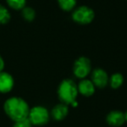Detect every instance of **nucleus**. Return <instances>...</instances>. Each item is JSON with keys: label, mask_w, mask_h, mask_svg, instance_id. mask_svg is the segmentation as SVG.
Segmentation results:
<instances>
[{"label": "nucleus", "mask_w": 127, "mask_h": 127, "mask_svg": "<svg viewBox=\"0 0 127 127\" xmlns=\"http://www.w3.org/2000/svg\"><path fill=\"white\" fill-rule=\"evenodd\" d=\"M5 113L14 122L28 118L30 108L23 98L18 97H10L5 101L4 105Z\"/></svg>", "instance_id": "1"}, {"label": "nucleus", "mask_w": 127, "mask_h": 127, "mask_svg": "<svg viewBox=\"0 0 127 127\" xmlns=\"http://www.w3.org/2000/svg\"><path fill=\"white\" fill-rule=\"evenodd\" d=\"M78 86L71 79H64L58 87V96L64 104H72L78 96Z\"/></svg>", "instance_id": "2"}, {"label": "nucleus", "mask_w": 127, "mask_h": 127, "mask_svg": "<svg viewBox=\"0 0 127 127\" xmlns=\"http://www.w3.org/2000/svg\"><path fill=\"white\" fill-rule=\"evenodd\" d=\"M50 114L47 109L43 106H35L29 111L28 119L32 125H44L49 121Z\"/></svg>", "instance_id": "3"}, {"label": "nucleus", "mask_w": 127, "mask_h": 127, "mask_svg": "<svg viewBox=\"0 0 127 127\" xmlns=\"http://www.w3.org/2000/svg\"><path fill=\"white\" fill-rule=\"evenodd\" d=\"M72 18L75 22L81 25L90 24L94 18V11L87 6H80L74 11Z\"/></svg>", "instance_id": "4"}, {"label": "nucleus", "mask_w": 127, "mask_h": 127, "mask_svg": "<svg viewBox=\"0 0 127 127\" xmlns=\"http://www.w3.org/2000/svg\"><path fill=\"white\" fill-rule=\"evenodd\" d=\"M91 71V62L85 57H81L76 60L73 66L74 75L78 78H85Z\"/></svg>", "instance_id": "5"}, {"label": "nucleus", "mask_w": 127, "mask_h": 127, "mask_svg": "<svg viewBox=\"0 0 127 127\" xmlns=\"http://www.w3.org/2000/svg\"><path fill=\"white\" fill-rule=\"evenodd\" d=\"M92 83L98 88H104L108 83V75L104 70L96 69L92 73Z\"/></svg>", "instance_id": "6"}, {"label": "nucleus", "mask_w": 127, "mask_h": 127, "mask_svg": "<svg viewBox=\"0 0 127 127\" xmlns=\"http://www.w3.org/2000/svg\"><path fill=\"white\" fill-rule=\"evenodd\" d=\"M14 85L13 78L7 72L1 71L0 72V92L6 93L9 92Z\"/></svg>", "instance_id": "7"}, {"label": "nucleus", "mask_w": 127, "mask_h": 127, "mask_svg": "<svg viewBox=\"0 0 127 127\" xmlns=\"http://www.w3.org/2000/svg\"><path fill=\"white\" fill-rule=\"evenodd\" d=\"M125 121V113L118 111H113L108 114L107 116V122L111 126H120Z\"/></svg>", "instance_id": "8"}, {"label": "nucleus", "mask_w": 127, "mask_h": 127, "mask_svg": "<svg viewBox=\"0 0 127 127\" xmlns=\"http://www.w3.org/2000/svg\"><path fill=\"white\" fill-rule=\"evenodd\" d=\"M78 90L82 95L89 97L92 96L95 92V85L91 80L84 79L78 85Z\"/></svg>", "instance_id": "9"}, {"label": "nucleus", "mask_w": 127, "mask_h": 127, "mask_svg": "<svg viewBox=\"0 0 127 127\" xmlns=\"http://www.w3.org/2000/svg\"><path fill=\"white\" fill-rule=\"evenodd\" d=\"M68 107L65 104H57L52 110V116L56 120H62L68 114Z\"/></svg>", "instance_id": "10"}, {"label": "nucleus", "mask_w": 127, "mask_h": 127, "mask_svg": "<svg viewBox=\"0 0 127 127\" xmlns=\"http://www.w3.org/2000/svg\"><path fill=\"white\" fill-rule=\"evenodd\" d=\"M124 78L121 74L119 73H116V74H113L111 78V86L114 89H117L118 87H120L123 84Z\"/></svg>", "instance_id": "11"}, {"label": "nucleus", "mask_w": 127, "mask_h": 127, "mask_svg": "<svg viewBox=\"0 0 127 127\" xmlns=\"http://www.w3.org/2000/svg\"><path fill=\"white\" fill-rule=\"evenodd\" d=\"M11 19V15L7 9L4 6L0 4V24L4 25L10 21Z\"/></svg>", "instance_id": "12"}, {"label": "nucleus", "mask_w": 127, "mask_h": 127, "mask_svg": "<svg viewBox=\"0 0 127 127\" xmlns=\"http://www.w3.org/2000/svg\"><path fill=\"white\" fill-rule=\"evenodd\" d=\"M60 7L64 11H71L76 5V0H58Z\"/></svg>", "instance_id": "13"}, {"label": "nucleus", "mask_w": 127, "mask_h": 127, "mask_svg": "<svg viewBox=\"0 0 127 127\" xmlns=\"http://www.w3.org/2000/svg\"><path fill=\"white\" fill-rule=\"evenodd\" d=\"M25 1L26 0H7V3L12 9L22 10L24 7H25Z\"/></svg>", "instance_id": "14"}, {"label": "nucleus", "mask_w": 127, "mask_h": 127, "mask_svg": "<svg viewBox=\"0 0 127 127\" xmlns=\"http://www.w3.org/2000/svg\"><path fill=\"white\" fill-rule=\"evenodd\" d=\"M22 15L27 21H32L35 18V11L31 7H24L22 9Z\"/></svg>", "instance_id": "15"}, {"label": "nucleus", "mask_w": 127, "mask_h": 127, "mask_svg": "<svg viewBox=\"0 0 127 127\" xmlns=\"http://www.w3.org/2000/svg\"><path fill=\"white\" fill-rule=\"evenodd\" d=\"M32 123L30 122V120L27 118L25 119L19 120V121H16L13 125V127H32Z\"/></svg>", "instance_id": "16"}, {"label": "nucleus", "mask_w": 127, "mask_h": 127, "mask_svg": "<svg viewBox=\"0 0 127 127\" xmlns=\"http://www.w3.org/2000/svg\"><path fill=\"white\" fill-rule=\"evenodd\" d=\"M4 59L2 58V57L0 56V72H1V71H3V70H4Z\"/></svg>", "instance_id": "17"}, {"label": "nucleus", "mask_w": 127, "mask_h": 127, "mask_svg": "<svg viewBox=\"0 0 127 127\" xmlns=\"http://www.w3.org/2000/svg\"><path fill=\"white\" fill-rule=\"evenodd\" d=\"M125 121H127V111L125 113Z\"/></svg>", "instance_id": "18"}]
</instances>
